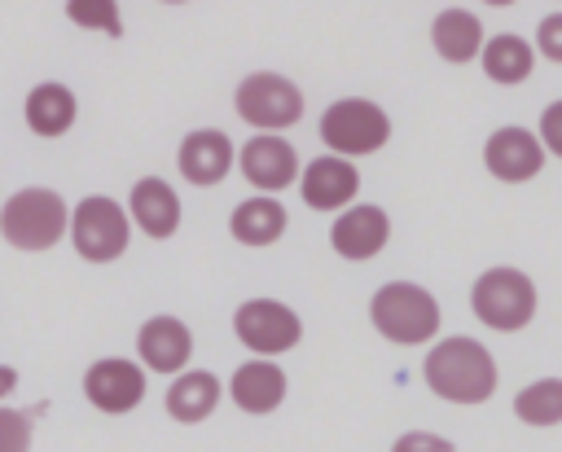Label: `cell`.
<instances>
[{
  "instance_id": "1",
  "label": "cell",
  "mask_w": 562,
  "mask_h": 452,
  "mask_svg": "<svg viewBox=\"0 0 562 452\" xmlns=\"http://www.w3.org/2000/svg\"><path fill=\"white\" fill-rule=\"evenodd\" d=\"M422 377L448 404H487L501 373H496L492 351L479 338L452 334L430 347V355L422 360Z\"/></svg>"
},
{
  "instance_id": "2",
  "label": "cell",
  "mask_w": 562,
  "mask_h": 452,
  "mask_svg": "<svg viewBox=\"0 0 562 452\" xmlns=\"http://www.w3.org/2000/svg\"><path fill=\"white\" fill-rule=\"evenodd\" d=\"M66 233H70V206L57 189L26 184V189L9 193L0 206V237L13 250L40 255V250H53Z\"/></svg>"
},
{
  "instance_id": "3",
  "label": "cell",
  "mask_w": 562,
  "mask_h": 452,
  "mask_svg": "<svg viewBox=\"0 0 562 452\" xmlns=\"http://www.w3.org/2000/svg\"><path fill=\"white\" fill-rule=\"evenodd\" d=\"M373 329L395 347H417L439 334V298L413 281H386L369 298Z\"/></svg>"
},
{
  "instance_id": "4",
  "label": "cell",
  "mask_w": 562,
  "mask_h": 452,
  "mask_svg": "<svg viewBox=\"0 0 562 452\" xmlns=\"http://www.w3.org/2000/svg\"><path fill=\"white\" fill-rule=\"evenodd\" d=\"M470 312H474L479 325H487L496 334H518L536 316V281L522 268H509V263L487 268L470 285Z\"/></svg>"
},
{
  "instance_id": "5",
  "label": "cell",
  "mask_w": 562,
  "mask_h": 452,
  "mask_svg": "<svg viewBox=\"0 0 562 452\" xmlns=\"http://www.w3.org/2000/svg\"><path fill=\"white\" fill-rule=\"evenodd\" d=\"M66 237H70L79 259L114 263L132 241V215L123 202H114L105 193H88L83 202L70 206V233Z\"/></svg>"
},
{
  "instance_id": "6",
  "label": "cell",
  "mask_w": 562,
  "mask_h": 452,
  "mask_svg": "<svg viewBox=\"0 0 562 452\" xmlns=\"http://www.w3.org/2000/svg\"><path fill=\"white\" fill-rule=\"evenodd\" d=\"M233 110L255 132H285L303 118V92H299L294 79H285L277 70H255L237 83Z\"/></svg>"
},
{
  "instance_id": "7",
  "label": "cell",
  "mask_w": 562,
  "mask_h": 452,
  "mask_svg": "<svg viewBox=\"0 0 562 452\" xmlns=\"http://www.w3.org/2000/svg\"><path fill=\"white\" fill-rule=\"evenodd\" d=\"M321 140L334 149V154H347V158H364V154H378L386 140H391V118L378 101L369 97H338L325 114H321Z\"/></svg>"
},
{
  "instance_id": "8",
  "label": "cell",
  "mask_w": 562,
  "mask_h": 452,
  "mask_svg": "<svg viewBox=\"0 0 562 452\" xmlns=\"http://www.w3.org/2000/svg\"><path fill=\"white\" fill-rule=\"evenodd\" d=\"M233 334L246 351L255 355H281L290 347H299L303 338V320L294 307H285L281 298H246L233 312Z\"/></svg>"
},
{
  "instance_id": "9",
  "label": "cell",
  "mask_w": 562,
  "mask_h": 452,
  "mask_svg": "<svg viewBox=\"0 0 562 452\" xmlns=\"http://www.w3.org/2000/svg\"><path fill=\"white\" fill-rule=\"evenodd\" d=\"M145 364L140 360H123V355H101L88 364L83 373V399L105 413V417H123L132 408H140L145 399Z\"/></svg>"
},
{
  "instance_id": "10",
  "label": "cell",
  "mask_w": 562,
  "mask_h": 452,
  "mask_svg": "<svg viewBox=\"0 0 562 452\" xmlns=\"http://www.w3.org/2000/svg\"><path fill=\"white\" fill-rule=\"evenodd\" d=\"M237 167L246 184H255L259 193H285L290 184H299V171H303L299 149L281 132H255L237 149Z\"/></svg>"
},
{
  "instance_id": "11",
  "label": "cell",
  "mask_w": 562,
  "mask_h": 452,
  "mask_svg": "<svg viewBox=\"0 0 562 452\" xmlns=\"http://www.w3.org/2000/svg\"><path fill=\"white\" fill-rule=\"evenodd\" d=\"M544 140L536 136V132H527V127H496L487 140H483V167L496 176V180H505V184H527V180H536L540 176V167H544Z\"/></svg>"
},
{
  "instance_id": "12",
  "label": "cell",
  "mask_w": 562,
  "mask_h": 452,
  "mask_svg": "<svg viewBox=\"0 0 562 452\" xmlns=\"http://www.w3.org/2000/svg\"><path fill=\"white\" fill-rule=\"evenodd\" d=\"M299 193H303V206H312V211H342L360 193L356 158L334 154V149L321 154V158H312L299 171Z\"/></svg>"
},
{
  "instance_id": "13",
  "label": "cell",
  "mask_w": 562,
  "mask_h": 452,
  "mask_svg": "<svg viewBox=\"0 0 562 452\" xmlns=\"http://www.w3.org/2000/svg\"><path fill=\"white\" fill-rule=\"evenodd\" d=\"M386 241H391V215L373 202H347L329 224V246L356 263L373 259Z\"/></svg>"
},
{
  "instance_id": "14",
  "label": "cell",
  "mask_w": 562,
  "mask_h": 452,
  "mask_svg": "<svg viewBox=\"0 0 562 452\" xmlns=\"http://www.w3.org/2000/svg\"><path fill=\"white\" fill-rule=\"evenodd\" d=\"M233 162H237V149H233V140H228L220 127H193V132L180 140V149H176L180 176H184L189 184H198V189L220 184V180L233 171Z\"/></svg>"
},
{
  "instance_id": "15",
  "label": "cell",
  "mask_w": 562,
  "mask_h": 452,
  "mask_svg": "<svg viewBox=\"0 0 562 452\" xmlns=\"http://www.w3.org/2000/svg\"><path fill=\"white\" fill-rule=\"evenodd\" d=\"M136 355L149 373H180L189 369V355H193V334L184 320L176 316H149L140 329H136Z\"/></svg>"
},
{
  "instance_id": "16",
  "label": "cell",
  "mask_w": 562,
  "mask_h": 452,
  "mask_svg": "<svg viewBox=\"0 0 562 452\" xmlns=\"http://www.w3.org/2000/svg\"><path fill=\"white\" fill-rule=\"evenodd\" d=\"M285 386H290V382H285L281 364L268 360V355H259V360H246V364L233 369V377H228V399H233L241 413H250V417H268L272 408H281Z\"/></svg>"
},
{
  "instance_id": "17",
  "label": "cell",
  "mask_w": 562,
  "mask_h": 452,
  "mask_svg": "<svg viewBox=\"0 0 562 452\" xmlns=\"http://www.w3.org/2000/svg\"><path fill=\"white\" fill-rule=\"evenodd\" d=\"M127 215L145 237L167 241L180 228V197L162 176H140L127 193Z\"/></svg>"
},
{
  "instance_id": "18",
  "label": "cell",
  "mask_w": 562,
  "mask_h": 452,
  "mask_svg": "<svg viewBox=\"0 0 562 452\" xmlns=\"http://www.w3.org/2000/svg\"><path fill=\"white\" fill-rule=\"evenodd\" d=\"M285 228H290V211L281 206L277 193H255V197L237 202L233 215H228L233 241H237V246H250V250H263V246L281 241Z\"/></svg>"
},
{
  "instance_id": "19",
  "label": "cell",
  "mask_w": 562,
  "mask_h": 452,
  "mask_svg": "<svg viewBox=\"0 0 562 452\" xmlns=\"http://www.w3.org/2000/svg\"><path fill=\"white\" fill-rule=\"evenodd\" d=\"M224 399V386L211 369H180L171 373V386H167V417L180 421V426H198L206 421Z\"/></svg>"
},
{
  "instance_id": "20",
  "label": "cell",
  "mask_w": 562,
  "mask_h": 452,
  "mask_svg": "<svg viewBox=\"0 0 562 452\" xmlns=\"http://www.w3.org/2000/svg\"><path fill=\"white\" fill-rule=\"evenodd\" d=\"M22 118H26V127H31L40 140H57V136H66V132L75 127L79 101H75V92H70L66 83L44 79V83H35V88L26 92Z\"/></svg>"
},
{
  "instance_id": "21",
  "label": "cell",
  "mask_w": 562,
  "mask_h": 452,
  "mask_svg": "<svg viewBox=\"0 0 562 452\" xmlns=\"http://www.w3.org/2000/svg\"><path fill=\"white\" fill-rule=\"evenodd\" d=\"M483 22H479V13H470V9H443V13H435V22H430V44H435V53L443 57V61H452V66H465V61H479V53H483Z\"/></svg>"
},
{
  "instance_id": "22",
  "label": "cell",
  "mask_w": 562,
  "mask_h": 452,
  "mask_svg": "<svg viewBox=\"0 0 562 452\" xmlns=\"http://www.w3.org/2000/svg\"><path fill=\"white\" fill-rule=\"evenodd\" d=\"M479 66H483V75H487L492 83L514 88V83L531 79V70H536V44H527V39L514 35V31L492 35V39H483Z\"/></svg>"
},
{
  "instance_id": "23",
  "label": "cell",
  "mask_w": 562,
  "mask_h": 452,
  "mask_svg": "<svg viewBox=\"0 0 562 452\" xmlns=\"http://www.w3.org/2000/svg\"><path fill=\"white\" fill-rule=\"evenodd\" d=\"M514 417L536 430L558 426L562 421V377H536L531 386H522L514 395Z\"/></svg>"
},
{
  "instance_id": "24",
  "label": "cell",
  "mask_w": 562,
  "mask_h": 452,
  "mask_svg": "<svg viewBox=\"0 0 562 452\" xmlns=\"http://www.w3.org/2000/svg\"><path fill=\"white\" fill-rule=\"evenodd\" d=\"M66 18L79 31H97L105 39H123V13L119 0H66Z\"/></svg>"
},
{
  "instance_id": "25",
  "label": "cell",
  "mask_w": 562,
  "mask_h": 452,
  "mask_svg": "<svg viewBox=\"0 0 562 452\" xmlns=\"http://www.w3.org/2000/svg\"><path fill=\"white\" fill-rule=\"evenodd\" d=\"M31 417H35V413L4 408V404H0V452H22V448H31V439H35Z\"/></svg>"
},
{
  "instance_id": "26",
  "label": "cell",
  "mask_w": 562,
  "mask_h": 452,
  "mask_svg": "<svg viewBox=\"0 0 562 452\" xmlns=\"http://www.w3.org/2000/svg\"><path fill=\"white\" fill-rule=\"evenodd\" d=\"M536 53L562 66V9L540 18V26H536Z\"/></svg>"
},
{
  "instance_id": "27",
  "label": "cell",
  "mask_w": 562,
  "mask_h": 452,
  "mask_svg": "<svg viewBox=\"0 0 562 452\" xmlns=\"http://www.w3.org/2000/svg\"><path fill=\"white\" fill-rule=\"evenodd\" d=\"M536 136L544 140V149H549V154H558V158H562V101H553V105L540 114Z\"/></svg>"
},
{
  "instance_id": "28",
  "label": "cell",
  "mask_w": 562,
  "mask_h": 452,
  "mask_svg": "<svg viewBox=\"0 0 562 452\" xmlns=\"http://www.w3.org/2000/svg\"><path fill=\"white\" fill-rule=\"evenodd\" d=\"M400 448H452L448 439H435V434H404Z\"/></svg>"
},
{
  "instance_id": "29",
  "label": "cell",
  "mask_w": 562,
  "mask_h": 452,
  "mask_svg": "<svg viewBox=\"0 0 562 452\" xmlns=\"http://www.w3.org/2000/svg\"><path fill=\"white\" fill-rule=\"evenodd\" d=\"M18 391V369L13 364H0V399Z\"/></svg>"
},
{
  "instance_id": "30",
  "label": "cell",
  "mask_w": 562,
  "mask_h": 452,
  "mask_svg": "<svg viewBox=\"0 0 562 452\" xmlns=\"http://www.w3.org/2000/svg\"><path fill=\"white\" fill-rule=\"evenodd\" d=\"M483 4H492V9H509V4H518V0H483Z\"/></svg>"
},
{
  "instance_id": "31",
  "label": "cell",
  "mask_w": 562,
  "mask_h": 452,
  "mask_svg": "<svg viewBox=\"0 0 562 452\" xmlns=\"http://www.w3.org/2000/svg\"><path fill=\"white\" fill-rule=\"evenodd\" d=\"M158 4H189V0H158Z\"/></svg>"
}]
</instances>
